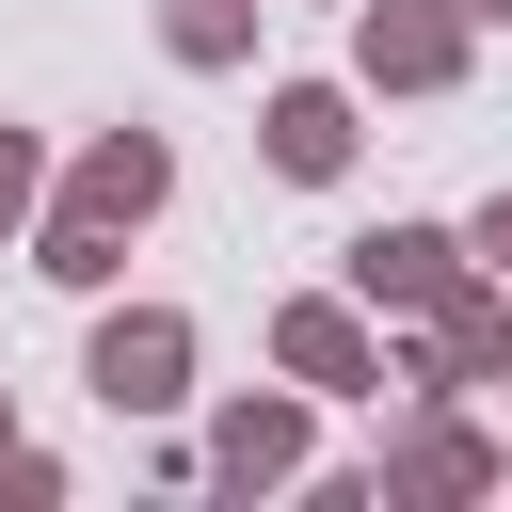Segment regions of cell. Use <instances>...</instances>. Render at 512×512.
<instances>
[{
    "label": "cell",
    "mask_w": 512,
    "mask_h": 512,
    "mask_svg": "<svg viewBox=\"0 0 512 512\" xmlns=\"http://www.w3.org/2000/svg\"><path fill=\"white\" fill-rule=\"evenodd\" d=\"M160 208H176V144H160V128H96V144L64 160V192H48V224H32V272L96 304V288L128 272V240H144Z\"/></svg>",
    "instance_id": "obj_1"
},
{
    "label": "cell",
    "mask_w": 512,
    "mask_h": 512,
    "mask_svg": "<svg viewBox=\"0 0 512 512\" xmlns=\"http://www.w3.org/2000/svg\"><path fill=\"white\" fill-rule=\"evenodd\" d=\"M272 368H288V384H320V400H384V384H400V352H384V304H368L352 272L272 304Z\"/></svg>",
    "instance_id": "obj_2"
},
{
    "label": "cell",
    "mask_w": 512,
    "mask_h": 512,
    "mask_svg": "<svg viewBox=\"0 0 512 512\" xmlns=\"http://www.w3.org/2000/svg\"><path fill=\"white\" fill-rule=\"evenodd\" d=\"M80 384H96L112 416H176V400H192V320H176V304H96Z\"/></svg>",
    "instance_id": "obj_3"
},
{
    "label": "cell",
    "mask_w": 512,
    "mask_h": 512,
    "mask_svg": "<svg viewBox=\"0 0 512 512\" xmlns=\"http://www.w3.org/2000/svg\"><path fill=\"white\" fill-rule=\"evenodd\" d=\"M464 0H352V80L368 96H448L464 80Z\"/></svg>",
    "instance_id": "obj_4"
},
{
    "label": "cell",
    "mask_w": 512,
    "mask_h": 512,
    "mask_svg": "<svg viewBox=\"0 0 512 512\" xmlns=\"http://www.w3.org/2000/svg\"><path fill=\"white\" fill-rule=\"evenodd\" d=\"M496 352H512V272H480L464 304H432V320L400 336V400H480Z\"/></svg>",
    "instance_id": "obj_5"
},
{
    "label": "cell",
    "mask_w": 512,
    "mask_h": 512,
    "mask_svg": "<svg viewBox=\"0 0 512 512\" xmlns=\"http://www.w3.org/2000/svg\"><path fill=\"white\" fill-rule=\"evenodd\" d=\"M320 384H256V400H224L208 416V480L224 496H288L304 464H320V416H304Z\"/></svg>",
    "instance_id": "obj_6"
},
{
    "label": "cell",
    "mask_w": 512,
    "mask_h": 512,
    "mask_svg": "<svg viewBox=\"0 0 512 512\" xmlns=\"http://www.w3.org/2000/svg\"><path fill=\"white\" fill-rule=\"evenodd\" d=\"M496 480H512V448H496L464 400H416V416L384 432V512H400V496H432V512H448V496H496Z\"/></svg>",
    "instance_id": "obj_7"
},
{
    "label": "cell",
    "mask_w": 512,
    "mask_h": 512,
    "mask_svg": "<svg viewBox=\"0 0 512 512\" xmlns=\"http://www.w3.org/2000/svg\"><path fill=\"white\" fill-rule=\"evenodd\" d=\"M352 288H368L384 320H432V304L480 288V240H464V224H368V240H352Z\"/></svg>",
    "instance_id": "obj_8"
},
{
    "label": "cell",
    "mask_w": 512,
    "mask_h": 512,
    "mask_svg": "<svg viewBox=\"0 0 512 512\" xmlns=\"http://www.w3.org/2000/svg\"><path fill=\"white\" fill-rule=\"evenodd\" d=\"M352 96H368V80H272L256 144H272V176H288V192H336V176H352V144H368V128H352Z\"/></svg>",
    "instance_id": "obj_9"
},
{
    "label": "cell",
    "mask_w": 512,
    "mask_h": 512,
    "mask_svg": "<svg viewBox=\"0 0 512 512\" xmlns=\"http://www.w3.org/2000/svg\"><path fill=\"white\" fill-rule=\"evenodd\" d=\"M160 48H176L192 80H224V64H256V0H160Z\"/></svg>",
    "instance_id": "obj_10"
},
{
    "label": "cell",
    "mask_w": 512,
    "mask_h": 512,
    "mask_svg": "<svg viewBox=\"0 0 512 512\" xmlns=\"http://www.w3.org/2000/svg\"><path fill=\"white\" fill-rule=\"evenodd\" d=\"M48 496H64V464H48L32 432H0V512H48Z\"/></svg>",
    "instance_id": "obj_11"
},
{
    "label": "cell",
    "mask_w": 512,
    "mask_h": 512,
    "mask_svg": "<svg viewBox=\"0 0 512 512\" xmlns=\"http://www.w3.org/2000/svg\"><path fill=\"white\" fill-rule=\"evenodd\" d=\"M32 192H48V144H32V128H0V224H32Z\"/></svg>",
    "instance_id": "obj_12"
},
{
    "label": "cell",
    "mask_w": 512,
    "mask_h": 512,
    "mask_svg": "<svg viewBox=\"0 0 512 512\" xmlns=\"http://www.w3.org/2000/svg\"><path fill=\"white\" fill-rule=\"evenodd\" d=\"M464 240H480V272H512V192H496V208H480Z\"/></svg>",
    "instance_id": "obj_13"
},
{
    "label": "cell",
    "mask_w": 512,
    "mask_h": 512,
    "mask_svg": "<svg viewBox=\"0 0 512 512\" xmlns=\"http://www.w3.org/2000/svg\"><path fill=\"white\" fill-rule=\"evenodd\" d=\"M464 16H480V32H512V0H464Z\"/></svg>",
    "instance_id": "obj_14"
},
{
    "label": "cell",
    "mask_w": 512,
    "mask_h": 512,
    "mask_svg": "<svg viewBox=\"0 0 512 512\" xmlns=\"http://www.w3.org/2000/svg\"><path fill=\"white\" fill-rule=\"evenodd\" d=\"M496 384H512V352H496Z\"/></svg>",
    "instance_id": "obj_15"
},
{
    "label": "cell",
    "mask_w": 512,
    "mask_h": 512,
    "mask_svg": "<svg viewBox=\"0 0 512 512\" xmlns=\"http://www.w3.org/2000/svg\"><path fill=\"white\" fill-rule=\"evenodd\" d=\"M0 432H16V400H0Z\"/></svg>",
    "instance_id": "obj_16"
}]
</instances>
